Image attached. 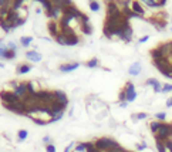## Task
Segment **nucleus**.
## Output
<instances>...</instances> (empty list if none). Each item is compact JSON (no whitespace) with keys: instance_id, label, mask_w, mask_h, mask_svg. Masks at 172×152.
Instances as JSON below:
<instances>
[{"instance_id":"ea45409f","label":"nucleus","mask_w":172,"mask_h":152,"mask_svg":"<svg viewBox=\"0 0 172 152\" xmlns=\"http://www.w3.org/2000/svg\"><path fill=\"white\" fill-rule=\"evenodd\" d=\"M7 47H9L10 50H13V51H17V44H16L14 41H10V43L7 44Z\"/></svg>"},{"instance_id":"f704fd0d","label":"nucleus","mask_w":172,"mask_h":152,"mask_svg":"<svg viewBox=\"0 0 172 152\" xmlns=\"http://www.w3.org/2000/svg\"><path fill=\"white\" fill-rule=\"evenodd\" d=\"M16 56H17V51H13V50L9 48V53H7V56L4 60H13V58H16Z\"/></svg>"},{"instance_id":"6ab92c4d","label":"nucleus","mask_w":172,"mask_h":152,"mask_svg":"<svg viewBox=\"0 0 172 152\" xmlns=\"http://www.w3.org/2000/svg\"><path fill=\"white\" fill-rule=\"evenodd\" d=\"M161 125H162V122H161V121H157V119H155V121H151V122H149V129H151V132L155 135V134L158 132V129L161 128Z\"/></svg>"},{"instance_id":"f8f14e48","label":"nucleus","mask_w":172,"mask_h":152,"mask_svg":"<svg viewBox=\"0 0 172 152\" xmlns=\"http://www.w3.org/2000/svg\"><path fill=\"white\" fill-rule=\"evenodd\" d=\"M51 4H53V7L60 9L63 12L65 7L73 6V0H51Z\"/></svg>"},{"instance_id":"a211bd4d","label":"nucleus","mask_w":172,"mask_h":152,"mask_svg":"<svg viewBox=\"0 0 172 152\" xmlns=\"http://www.w3.org/2000/svg\"><path fill=\"white\" fill-rule=\"evenodd\" d=\"M80 27H81V31H83V34H86V36H90L92 33V26H91V23H81L80 24Z\"/></svg>"},{"instance_id":"39448f33","label":"nucleus","mask_w":172,"mask_h":152,"mask_svg":"<svg viewBox=\"0 0 172 152\" xmlns=\"http://www.w3.org/2000/svg\"><path fill=\"white\" fill-rule=\"evenodd\" d=\"M122 14L121 9L115 3V0H108L107 2V9H105V17H118Z\"/></svg>"},{"instance_id":"f03ea898","label":"nucleus","mask_w":172,"mask_h":152,"mask_svg":"<svg viewBox=\"0 0 172 152\" xmlns=\"http://www.w3.org/2000/svg\"><path fill=\"white\" fill-rule=\"evenodd\" d=\"M154 137H155V141H161V142L172 139V122H162L161 128L158 129V132L155 134Z\"/></svg>"},{"instance_id":"aec40b11","label":"nucleus","mask_w":172,"mask_h":152,"mask_svg":"<svg viewBox=\"0 0 172 152\" xmlns=\"http://www.w3.org/2000/svg\"><path fill=\"white\" fill-rule=\"evenodd\" d=\"M29 137V131L27 129H18L17 132V139L18 142H23V141H26Z\"/></svg>"},{"instance_id":"b1692460","label":"nucleus","mask_w":172,"mask_h":152,"mask_svg":"<svg viewBox=\"0 0 172 152\" xmlns=\"http://www.w3.org/2000/svg\"><path fill=\"white\" fill-rule=\"evenodd\" d=\"M74 152H87V142H78L74 146Z\"/></svg>"},{"instance_id":"2f4dec72","label":"nucleus","mask_w":172,"mask_h":152,"mask_svg":"<svg viewBox=\"0 0 172 152\" xmlns=\"http://www.w3.org/2000/svg\"><path fill=\"white\" fill-rule=\"evenodd\" d=\"M155 119H157V121L164 122L166 119V114H165V112H158V114H155Z\"/></svg>"},{"instance_id":"72a5a7b5","label":"nucleus","mask_w":172,"mask_h":152,"mask_svg":"<svg viewBox=\"0 0 172 152\" xmlns=\"http://www.w3.org/2000/svg\"><path fill=\"white\" fill-rule=\"evenodd\" d=\"M13 0H0V7H10L12 9Z\"/></svg>"},{"instance_id":"79ce46f5","label":"nucleus","mask_w":172,"mask_h":152,"mask_svg":"<svg viewBox=\"0 0 172 152\" xmlns=\"http://www.w3.org/2000/svg\"><path fill=\"white\" fill-rule=\"evenodd\" d=\"M74 146H76V144L74 142H71V144H68L67 146H65V149H64V152H71L74 149Z\"/></svg>"},{"instance_id":"f257e3e1","label":"nucleus","mask_w":172,"mask_h":152,"mask_svg":"<svg viewBox=\"0 0 172 152\" xmlns=\"http://www.w3.org/2000/svg\"><path fill=\"white\" fill-rule=\"evenodd\" d=\"M92 142H94L95 148L98 149V151H101V152H107V151H110V149H112V148H115V146L120 145L115 139L108 138V137H101V138H98V139L92 141Z\"/></svg>"},{"instance_id":"dca6fc26","label":"nucleus","mask_w":172,"mask_h":152,"mask_svg":"<svg viewBox=\"0 0 172 152\" xmlns=\"http://www.w3.org/2000/svg\"><path fill=\"white\" fill-rule=\"evenodd\" d=\"M31 71V65L27 64V63H22V64L17 65V68H16V73L18 75H23V74H27V73Z\"/></svg>"},{"instance_id":"9b49d317","label":"nucleus","mask_w":172,"mask_h":152,"mask_svg":"<svg viewBox=\"0 0 172 152\" xmlns=\"http://www.w3.org/2000/svg\"><path fill=\"white\" fill-rule=\"evenodd\" d=\"M129 9H131L134 13H137L138 16L144 17V14H145V9L142 7V4L139 3L138 0H131V6H129Z\"/></svg>"},{"instance_id":"c03bdc74","label":"nucleus","mask_w":172,"mask_h":152,"mask_svg":"<svg viewBox=\"0 0 172 152\" xmlns=\"http://www.w3.org/2000/svg\"><path fill=\"white\" fill-rule=\"evenodd\" d=\"M148 38H149V36H144V37H141L138 40V43L141 44V43H145V41H148Z\"/></svg>"},{"instance_id":"49530a36","label":"nucleus","mask_w":172,"mask_h":152,"mask_svg":"<svg viewBox=\"0 0 172 152\" xmlns=\"http://www.w3.org/2000/svg\"><path fill=\"white\" fill-rule=\"evenodd\" d=\"M127 105H128V103H127V101H122V103H120V107H121V108H125Z\"/></svg>"},{"instance_id":"20e7f679","label":"nucleus","mask_w":172,"mask_h":152,"mask_svg":"<svg viewBox=\"0 0 172 152\" xmlns=\"http://www.w3.org/2000/svg\"><path fill=\"white\" fill-rule=\"evenodd\" d=\"M0 99H2V104H3V105H6V104H16V103H18V101H22V99L10 90L0 91Z\"/></svg>"},{"instance_id":"09e8293b","label":"nucleus","mask_w":172,"mask_h":152,"mask_svg":"<svg viewBox=\"0 0 172 152\" xmlns=\"http://www.w3.org/2000/svg\"><path fill=\"white\" fill-rule=\"evenodd\" d=\"M127 152H134V151H127Z\"/></svg>"},{"instance_id":"cd10ccee","label":"nucleus","mask_w":172,"mask_h":152,"mask_svg":"<svg viewBox=\"0 0 172 152\" xmlns=\"http://www.w3.org/2000/svg\"><path fill=\"white\" fill-rule=\"evenodd\" d=\"M26 0H13L12 3V10H16V12H18L20 10V7L23 6V3H24Z\"/></svg>"},{"instance_id":"8fccbe9b","label":"nucleus","mask_w":172,"mask_h":152,"mask_svg":"<svg viewBox=\"0 0 172 152\" xmlns=\"http://www.w3.org/2000/svg\"><path fill=\"white\" fill-rule=\"evenodd\" d=\"M0 43H2V40H0ZM0 46H2V44H0Z\"/></svg>"},{"instance_id":"3c124183","label":"nucleus","mask_w":172,"mask_h":152,"mask_svg":"<svg viewBox=\"0 0 172 152\" xmlns=\"http://www.w3.org/2000/svg\"><path fill=\"white\" fill-rule=\"evenodd\" d=\"M171 22H172V19H171Z\"/></svg>"},{"instance_id":"7c9ffc66","label":"nucleus","mask_w":172,"mask_h":152,"mask_svg":"<svg viewBox=\"0 0 172 152\" xmlns=\"http://www.w3.org/2000/svg\"><path fill=\"white\" fill-rule=\"evenodd\" d=\"M147 118H148L147 112H138V114L132 115V119H147Z\"/></svg>"},{"instance_id":"1a4fd4ad","label":"nucleus","mask_w":172,"mask_h":152,"mask_svg":"<svg viewBox=\"0 0 172 152\" xmlns=\"http://www.w3.org/2000/svg\"><path fill=\"white\" fill-rule=\"evenodd\" d=\"M47 30H49L50 36H51L53 38H55L57 36L60 34V33H61V31H60L59 22H55V20H50V22L47 23Z\"/></svg>"},{"instance_id":"37998d69","label":"nucleus","mask_w":172,"mask_h":152,"mask_svg":"<svg viewBox=\"0 0 172 152\" xmlns=\"http://www.w3.org/2000/svg\"><path fill=\"white\" fill-rule=\"evenodd\" d=\"M147 144L145 142H142V144H138V145H137V151H144V149H147Z\"/></svg>"},{"instance_id":"58836bf2","label":"nucleus","mask_w":172,"mask_h":152,"mask_svg":"<svg viewBox=\"0 0 172 152\" xmlns=\"http://www.w3.org/2000/svg\"><path fill=\"white\" fill-rule=\"evenodd\" d=\"M46 152H57V149L53 144H50V145H46Z\"/></svg>"},{"instance_id":"de8ad7c7","label":"nucleus","mask_w":172,"mask_h":152,"mask_svg":"<svg viewBox=\"0 0 172 152\" xmlns=\"http://www.w3.org/2000/svg\"><path fill=\"white\" fill-rule=\"evenodd\" d=\"M3 67H4V64L3 63H0V68H3Z\"/></svg>"},{"instance_id":"4468645a","label":"nucleus","mask_w":172,"mask_h":152,"mask_svg":"<svg viewBox=\"0 0 172 152\" xmlns=\"http://www.w3.org/2000/svg\"><path fill=\"white\" fill-rule=\"evenodd\" d=\"M26 58L33 63H40L43 60V56L40 53H37V50H30V51H26Z\"/></svg>"},{"instance_id":"a19ab883","label":"nucleus","mask_w":172,"mask_h":152,"mask_svg":"<svg viewBox=\"0 0 172 152\" xmlns=\"http://www.w3.org/2000/svg\"><path fill=\"white\" fill-rule=\"evenodd\" d=\"M152 88H154L155 93H162V84H161V83H158L157 85H155V87H152Z\"/></svg>"},{"instance_id":"ddd939ff","label":"nucleus","mask_w":172,"mask_h":152,"mask_svg":"<svg viewBox=\"0 0 172 152\" xmlns=\"http://www.w3.org/2000/svg\"><path fill=\"white\" fill-rule=\"evenodd\" d=\"M80 65H81L80 63H65V64L60 65L59 70L61 73H71V71H74V70H77Z\"/></svg>"},{"instance_id":"412c9836","label":"nucleus","mask_w":172,"mask_h":152,"mask_svg":"<svg viewBox=\"0 0 172 152\" xmlns=\"http://www.w3.org/2000/svg\"><path fill=\"white\" fill-rule=\"evenodd\" d=\"M54 40H55V43L60 44V46H67V36H64L63 33H60V34L57 36Z\"/></svg>"},{"instance_id":"603ef678","label":"nucleus","mask_w":172,"mask_h":152,"mask_svg":"<svg viewBox=\"0 0 172 152\" xmlns=\"http://www.w3.org/2000/svg\"><path fill=\"white\" fill-rule=\"evenodd\" d=\"M171 30H172V28H171Z\"/></svg>"},{"instance_id":"a878e982","label":"nucleus","mask_w":172,"mask_h":152,"mask_svg":"<svg viewBox=\"0 0 172 152\" xmlns=\"http://www.w3.org/2000/svg\"><path fill=\"white\" fill-rule=\"evenodd\" d=\"M86 65L87 67H88V68H97V67H98L100 65V61H98V58H91V60H88V61L86 63Z\"/></svg>"},{"instance_id":"473e14b6","label":"nucleus","mask_w":172,"mask_h":152,"mask_svg":"<svg viewBox=\"0 0 172 152\" xmlns=\"http://www.w3.org/2000/svg\"><path fill=\"white\" fill-rule=\"evenodd\" d=\"M159 83V81L157 80V78H148L147 81H145V85H151V87H155L157 84Z\"/></svg>"},{"instance_id":"4be33fe9","label":"nucleus","mask_w":172,"mask_h":152,"mask_svg":"<svg viewBox=\"0 0 172 152\" xmlns=\"http://www.w3.org/2000/svg\"><path fill=\"white\" fill-rule=\"evenodd\" d=\"M31 41H33V37H31V36H23V37L20 38L22 47H29L31 44Z\"/></svg>"},{"instance_id":"5701e85b","label":"nucleus","mask_w":172,"mask_h":152,"mask_svg":"<svg viewBox=\"0 0 172 152\" xmlns=\"http://www.w3.org/2000/svg\"><path fill=\"white\" fill-rule=\"evenodd\" d=\"M88 6H90L91 12H98V10L101 9V6H100V3L97 0H88Z\"/></svg>"},{"instance_id":"4c0bfd02","label":"nucleus","mask_w":172,"mask_h":152,"mask_svg":"<svg viewBox=\"0 0 172 152\" xmlns=\"http://www.w3.org/2000/svg\"><path fill=\"white\" fill-rule=\"evenodd\" d=\"M43 144H44V145H50V144H53V139H51V137H49V135H46V137L43 138Z\"/></svg>"},{"instance_id":"bb28decb","label":"nucleus","mask_w":172,"mask_h":152,"mask_svg":"<svg viewBox=\"0 0 172 152\" xmlns=\"http://www.w3.org/2000/svg\"><path fill=\"white\" fill-rule=\"evenodd\" d=\"M10 7H0V20H6L10 13Z\"/></svg>"},{"instance_id":"6e6552de","label":"nucleus","mask_w":172,"mask_h":152,"mask_svg":"<svg viewBox=\"0 0 172 152\" xmlns=\"http://www.w3.org/2000/svg\"><path fill=\"white\" fill-rule=\"evenodd\" d=\"M132 36H134V31H132L131 24L128 23V24L122 28V31H121V34H120V37H118V38H121V40L125 41V43H131Z\"/></svg>"},{"instance_id":"f3484780","label":"nucleus","mask_w":172,"mask_h":152,"mask_svg":"<svg viewBox=\"0 0 172 152\" xmlns=\"http://www.w3.org/2000/svg\"><path fill=\"white\" fill-rule=\"evenodd\" d=\"M141 64L139 63H134V64L131 65L128 68V74L132 75V77H137V75H139V73H141Z\"/></svg>"},{"instance_id":"423d86ee","label":"nucleus","mask_w":172,"mask_h":152,"mask_svg":"<svg viewBox=\"0 0 172 152\" xmlns=\"http://www.w3.org/2000/svg\"><path fill=\"white\" fill-rule=\"evenodd\" d=\"M63 14H65V16H70L73 20H76V22H80L81 20V17H83V14L84 13L81 12L78 7H76L73 4V6H68V7H65L64 10H63Z\"/></svg>"},{"instance_id":"2eb2a0df","label":"nucleus","mask_w":172,"mask_h":152,"mask_svg":"<svg viewBox=\"0 0 172 152\" xmlns=\"http://www.w3.org/2000/svg\"><path fill=\"white\" fill-rule=\"evenodd\" d=\"M149 56H151V58H152V61L154 60H161V58H166L165 57V54L162 53V50L159 48V47H155V48H152L149 51Z\"/></svg>"},{"instance_id":"c9c22d12","label":"nucleus","mask_w":172,"mask_h":152,"mask_svg":"<svg viewBox=\"0 0 172 152\" xmlns=\"http://www.w3.org/2000/svg\"><path fill=\"white\" fill-rule=\"evenodd\" d=\"M118 101H120V103L127 101V94H125V91H124V90H121L120 94H118Z\"/></svg>"},{"instance_id":"c756f323","label":"nucleus","mask_w":172,"mask_h":152,"mask_svg":"<svg viewBox=\"0 0 172 152\" xmlns=\"http://www.w3.org/2000/svg\"><path fill=\"white\" fill-rule=\"evenodd\" d=\"M7 53H9V47L7 46H0V58H6V56H7Z\"/></svg>"},{"instance_id":"9d476101","label":"nucleus","mask_w":172,"mask_h":152,"mask_svg":"<svg viewBox=\"0 0 172 152\" xmlns=\"http://www.w3.org/2000/svg\"><path fill=\"white\" fill-rule=\"evenodd\" d=\"M54 93V98H55V101H59V103H61L63 105H65V107H68V97H67V94L64 93V91H61V90H54L53 91Z\"/></svg>"},{"instance_id":"c85d7f7f","label":"nucleus","mask_w":172,"mask_h":152,"mask_svg":"<svg viewBox=\"0 0 172 152\" xmlns=\"http://www.w3.org/2000/svg\"><path fill=\"white\" fill-rule=\"evenodd\" d=\"M155 146H157V151H158V152H168V151H166L165 142H161V141H155Z\"/></svg>"},{"instance_id":"7ed1b4c3","label":"nucleus","mask_w":172,"mask_h":152,"mask_svg":"<svg viewBox=\"0 0 172 152\" xmlns=\"http://www.w3.org/2000/svg\"><path fill=\"white\" fill-rule=\"evenodd\" d=\"M10 85H12L13 88V93L16 94V95L20 99H23L26 95H27V83L26 81H22V83H17V81H12V83H9Z\"/></svg>"},{"instance_id":"e433bc0d","label":"nucleus","mask_w":172,"mask_h":152,"mask_svg":"<svg viewBox=\"0 0 172 152\" xmlns=\"http://www.w3.org/2000/svg\"><path fill=\"white\" fill-rule=\"evenodd\" d=\"M162 93H172V84H164Z\"/></svg>"},{"instance_id":"0eeeda50","label":"nucleus","mask_w":172,"mask_h":152,"mask_svg":"<svg viewBox=\"0 0 172 152\" xmlns=\"http://www.w3.org/2000/svg\"><path fill=\"white\" fill-rule=\"evenodd\" d=\"M124 91H125V94H127V103H134L137 99V91H135L134 83L128 81V83L125 84V87H124Z\"/></svg>"},{"instance_id":"393cba45","label":"nucleus","mask_w":172,"mask_h":152,"mask_svg":"<svg viewBox=\"0 0 172 152\" xmlns=\"http://www.w3.org/2000/svg\"><path fill=\"white\" fill-rule=\"evenodd\" d=\"M0 28H2L6 34H9L10 31H12V27H10V24L6 22V20H0Z\"/></svg>"},{"instance_id":"a18cd8bd","label":"nucleus","mask_w":172,"mask_h":152,"mask_svg":"<svg viewBox=\"0 0 172 152\" xmlns=\"http://www.w3.org/2000/svg\"><path fill=\"white\" fill-rule=\"evenodd\" d=\"M166 107H168V108H171L172 107V97L171 98H168V101H166Z\"/></svg>"}]
</instances>
